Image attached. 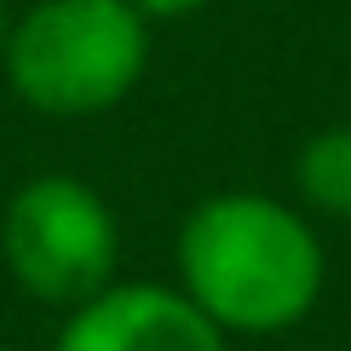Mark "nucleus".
<instances>
[{"label":"nucleus","mask_w":351,"mask_h":351,"mask_svg":"<svg viewBox=\"0 0 351 351\" xmlns=\"http://www.w3.org/2000/svg\"><path fill=\"white\" fill-rule=\"evenodd\" d=\"M179 288L225 334H282L323 294V242L305 219L259 190L208 196L179 225Z\"/></svg>","instance_id":"f257e3e1"},{"label":"nucleus","mask_w":351,"mask_h":351,"mask_svg":"<svg viewBox=\"0 0 351 351\" xmlns=\"http://www.w3.org/2000/svg\"><path fill=\"white\" fill-rule=\"evenodd\" d=\"M0 64L35 115H104L150 64V23L127 0H35L6 29Z\"/></svg>","instance_id":"f03ea898"},{"label":"nucleus","mask_w":351,"mask_h":351,"mask_svg":"<svg viewBox=\"0 0 351 351\" xmlns=\"http://www.w3.org/2000/svg\"><path fill=\"white\" fill-rule=\"evenodd\" d=\"M0 259L12 282L40 305L75 311L115 282L121 230L110 202L75 173H40L12 190L0 213Z\"/></svg>","instance_id":"7ed1b4c3"},{"label":"nucleus","mask_w":351,"mask_h":351,"mask_svg":"<svg viewBox=\"0 0 351 351\" xmlns=\"http://www.w3.org/2000/svg\"><path fill=\"white\" fill-rule=\"evenodd\" d=\"M52 351H225V328L184 288L110 282L69 311Z\"/></svg>","instance_id":"20e7f679"},{"label":"nucleus","mask_w":351,"mask_h":351,"mask_svg":"<svg viewBox=\"0 0 351 351\" xmlns=\"http://www.w3.org/2000/svg\"><path fill=\"white\" fill-rule=\"evenodd\" d=\"M294 184L317 213L351 219V127H323L300 144Z\"/></svg>","instance_id":"39448f33"},{"label":"nucleus","mask_w":351,"mask_h":351,"mask_svg":"<svg viewBox=\"0 0 351 351\" xmlns=\"http://www.w3.org/2000/svg\"><path fill=\"white\" fill-rule=\"evenodd\" d=\"M127 6H133L144 23H173V18H190L196 6H208V0H127Z\"/></svg>","instance_id":"423d86ee"},{"label":"nucleus","mask_w":351,"mask_h":351,"mask_svg":"<svg viewBox=\"0 0 351 351\" xmlns=\"http://www.w3.org/2000/svg\"><path fill=\"white\" fill-rule=\"evenodd\" d=\"M6 29H12V18H6V0H0V52H6Z\"/></svg>","instance_id":"0eeeda50"},{"label":"nucleus","mask_w":351,"mask_h":351,"mask_svg":"<svg viewBox=\"0 0 351 351\" xmlns=\"http://www.w3.org/2000/svg\"><path fill=\"white\" fill-rule=\"evenodd\" d=\"M0 351H18V346H0Z\"/></svg>","instance_id":"6e6552de"}]
</instances>
